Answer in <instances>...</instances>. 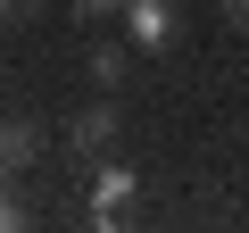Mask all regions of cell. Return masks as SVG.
<instances>
[{
  "label": "cell",
  "instance_id": "6da1fadb",
  "mask_svg": "<svg viewBox=\"0 0 249 233\" xmlns=\"http://www.w3.org/2000/svg\"><path fill=\"white\" fill-rule=\"evenodd\" d=\"M124 42L133 50H166L175 42V0H124Z\"/></svg>",
  "mask_w": 249,
  "mask_h": 233
},
{
  "label": "cell",
  "instance_id": "7a4b0ae2",
  "mask_svg": "<svg viewBox=\"0 0 249 233\" xmlns=\"http://www.w3.org/2000/svg\"><path fill=\"white\" fill-rule=\"evenodd\" d=\"M116 116H124L116 100H91V108H75V125H67V150H75V158H100V150L116 142Z\"/></svg>",
  "mask_w": 249,
  "mask_h": 233
},
{
  "label": "cell",
  "instance_id": "3957f363",
  "mask_svg": "<svg viewBox=\"0 0 249 233\" xmlns=\"http://www.w3.org/2000/svg\"><path fill=\"white\" fill-rule=\"evenodd\" d=\"M91 175H100V183H91V216H100V225H116L124 208H133V167H116V158H100Z\"/></svg>",
  "mask_w": 249,
  "mask_h": 233
},
{
  "label": "cell",
  "instance_id": "277c9868",
  "mask_svg": "<svg viewBox=\"0 0 249 233\" xmlns=\"http://www.w3.org/2000/svg\"><path fill=\"white\" fill-rule=\"evenodd\" d=\"M42 158V125L34 116H0V175H25Z\"/></svg>",
  "mask_w": 249,
  "mask_h": 233
},
{
  "label": "cell",
  "instance_id": "5b68a950",
  "mask_svg": "<svg viewBox=\"0 0 249 233\" xmlns=\"http://www.w3.org/2000/svg\"><path fill=\"white\" fill-rule=\"evenodd\" d=\"M124 67H133V42H91V75H100L108 92L124 83Z\"/></svg>",
  "mask_w": 249,
  "mask_h": 233
},
{
  "label": "cell",
  "instance_id": "8992f818",
  "mask_svg": "<svg viewBox=\"0 0 249 233\" xmlns=\"http://www.w3.org/2000/svg\"><path fill=\"white\" fill-rule=\"evenodd\" d=\"M34 17H42V0H0V34H25Z\"/></svg>",
  "mask_w": 249,
  "mask_h": 233
},
{
  "label": "cell",
  "instance_id": "52a82bcc",
  "mask_svg": "<svg viewBox=\"0 0 249 233\" xmlns=\"http://www.w3.org/2000/svg\"><path fill=\"white\" fill-rule=\"evenodd\" d=\"M17 225H25V200L9 192V175H0V233H17Z\"/></svg>",
  "mask_w": 249,
  "mask_h": 233
},
{
  "label": "cell",
  "instance_id": "ba28073f",
  "mask_svg": "<svg viewBox=\"0 0 249 233\" xmlns=\"http://www.w3.org/2000/svg\"><path fill=\"white\" fill-rule=\"evenodd\" d=\"M75 17H83V25H100V17H124V0H75Z\"/></svg>",
  "mask_w": 249,
  "mask_h": 233
},
{
  "label": "cell",
  "instance_id": "9c48e42d",
  "mask_svg": "<svg viewBox=\"0 0 249 233\" xmlns=\"http://www.w3.org/2000/svg\"><path fill=\"white\" fill-rule=\"evenodd\" d=\"M224 25H232V34H249V0H224Z\"/></svg>",
  "mask_w": 249,
  "mask_h": 233
}]
</instances>
